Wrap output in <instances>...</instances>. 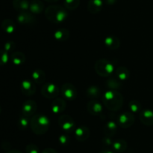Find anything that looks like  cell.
Instances as JSON below:
<instances>
[{"label":"cell","mask_w":153,"mask_h":153,"mask_svg":"<svg viewBox=\"0 0 153 153\" xmlns=\"http://www.w3.org/2000/svg\"><path fill=\"white\" fill-rule=\"evenodd\" d=\"M102 101L105 106L111 111H117L122 107L123 98L116 90H108L104 94Z\"/></svg>","instance_id":"6da1fadb"},{"label":"cell","mask_w":153,"mask_h":153,"mask_svg":"<svg viewBox=\"0 0 153 153\" xmlns=\"http://www.w3.org/2000/svg\"><path fill=\"white\" fill-rule=\"evenodd\" d=\"M30 126L32 131L36 134H44L49 127V118L43 114H35L30 120Z\"/></svg>","instance_id":"7a4b0ae2"},{"label":"cell","mask_w":153,"mask_h":153,"mask_svg":"<svg viewBox=\"0 0 153 153\" xmlns=\"http://www.w3.org/2000/svg\"><path fill=\"white\" fill-rule=\"evenodd\" d=\"M45 16L53 23H61L67 18L66 9L60 5H50L45 10Z\"/></svg>","instance_id":"3957f363"},{"label":"cell","mask_w":153,"mask_h":153,"mask_svg":"<svg viewBox=\"0 0 153 153\" xmlns=\"http://www.w3.org/2000/svg\"><path fill=\"white\" fill-rule=\"evenodd\" d=\"M114 68L113 64L108 60L101 58L97 60L95 64V70L97 74L101 76H110L113 73Z\"/></svg>","instance_id":"277c9868"},{"label":"cell","mask_w":153,"mask_h":153,"mask_svg":"<svg viewBox=\"0 0 153 153\" xmlns=\"http://www.w3.org/2000/svg\"><path fill=\"white\" fill-rule=\"evenodd\" d=\"M41 94L43 97L49 99L55 98L59 94L60 89L55 84L52 82H46L42 86Z\"/></svg>","instance_id":"5b68a950"},{"label":"cell","mask_w":153,"mask_h":153,"mask_svg":"<svg viewBox=\"0 0 153 153\" xmlns=\"http://www.w3.org/2000/svg\"><path fill=\"white\" fill-rule=\"evenodd\" d=\"M61 94L67 100H73L77 97V90L72 83H64L61 88Z\"/></svg>","instance_id":"8992f818"},{"label":"cell","mask_w":153,"mask_h":153,"mask_svg":"<svg viewBox=\"0 0 153 153\" xmlns=\"http://www.w3.org/2000/svg\"><path fill=\"white\" fill-rule=\"evenodd\" d=\"M134 116L131 112H125L120 114L117 118V122L119 126L123 128H129L134 124Z\"/></svg>","instance_id":"52a82bcc"},{"label":"cell","mask_w":153,"mask_h":153,"mask_svg":"<svg viewBox=\"0 0 153 153\" xmlns=\"http://www.w3.org/2000/svg\"><path fill=\"white\" fill-rule=\"evenodd\" d=\"M58 124L64 131L70 132L74 130L75 122L71 116L68 115H62L59 117Z\"/></svg>","instance_id":"ba28073f"},{"label":"cell","mask_w":153,"mask_h":153,"mask_svg":"<svg viewBox=\"0 0 153 153\" xmlns=\"http://www.w3.org/2000/svg\"><path fill=\"white\" fill-rule=\"evenodd\" d=\"M37 111V104L32 100H28L25 101L22 106V115L26 117H31L35 114Z\"/></svg>","instance_id":"9c48e42d"},{"label":"cell","mask_w":153,"mask_h":153,"mask_svg":"<svg viewBox=\"0 0 153 153\" xmlns=\"http://www.w3.org/2000/svg\"><path fill=\"white\" fill-rule=\"evenodd\" d=\"M21 91L25 95L31 96L35 93L36 86L34 81L29 80H25L21 83Z\"/></svg>","instance_id":"30bf717a"},{"label":"cell","mask_w":153,"mask_h":153,"mask_svg":"<svg viewBox=\"0 0 153 153\" xmlns=\"http://www.w3.org/2000/svg\"><path fill=\"white\" fill-rule=\"evenodd\" d=\"M18 22L20 24H34L36 22V18L31 13L28 11H21L16 17Z\"/></svg>","instance_id":"8fae6325"},{"label":"cell","mask_w":153,"mask_h":153,"mask_svg":"<svg viewBox=\"0 0 153 153\" xmlns=\"http://www.w3.org/2000/svg\"><path fill=\"white\" fill-rule=\"evenodd\" d=\"M140 120L144 125H153V111L149 109H145L140 111Z\"/></svg>","instance_id":"7c38bea8"},{"label":"cell","mask_w":153,"mask_h":153,"mask_svg":"<svg viewBox=\"0 0 153 153\" xmlns=\"http://www.w3.org/2000/svg\"><path fill=\"white\" fill-rule=\"evenodd\" d=\"M90 136V130L85 125H80L75 130V136L76 140L83 142L88 139Z\"/></svg>","instance_id":"4fadbf2b"},{"label":"cell","mask_w":153,"mask_h":153,"mask_svg":"<svg viewBox=\"0 0 153 153\" xmlns=\"http://www.w3.org/2000/svg\"><path fill=\"white\" fill-rule=\"evenodd\" d=\"M88 110L91 114L94 116H98L101 114L102 111V106L101 104L96 100H92L88 103Z\"/></svg>","instance_id":"5bb4252c"},{"label":"cell","mask_w":153,"mask_h":153,"mask_svg":"<svg viewBox=\"0 0 153 153\" xmlns=\"http://www.w3.org/2000/svg\"><path fill=\"white\" fill-rule=\"evenodd\" d=\"M102 0H89L88 4V10L91 14H97L102 10L103 5Z\"/></svg>","instance_id":"9a60e30c"},{"label":"cell","mask_w":153,"mask_h":153,"mask_svg":"<svg viewBox=\"0 0 153 153\" xmlns=\"http://www.w3.org/2000/svg\"><path fill=\"white\" fill-rule=\"evenodd\" d=\"M66 102L62 98H57L52 103V110L55 113H61L66 108Z\"/></svg>","instance_id":"2e32d148"},{"label":"cell","mask_w":153,"mask_h":153,"mask_svg":"<svg viewBox=\"0 0 153 153\" xmlns=\"http://www.w3.org/2000/svg\"><path fill=\"white\" fill-rule=\"evenodd\" d=\"M105 44L106 47L111 50H116L119 48L120 45V40L114 35H109L105 39Z\"/></svg>","instance_id":"e0dca14e"},{"label":"cell","mask_w":153,"mask_h":153,"mask_svg":"<svg viewBox=\"0 0 153 153\" xmlns=\"http://www.w3.org/2000/svg\"><path fill=\"white\" fill-rule=\"evenodd\" d=\"M44 9V4L40 0H32L30 2L29 10L31 13L38 14H40Z\"/></svg>","instance_id":"ac0fdd59"},{"label":"cell","mask_w":153,"mask_h":153,"mask_svg":"<svg viewBox=\"0 0 153 153\" xmlns=\"http://www.w3.org/2000/svg\"><path fill=\"white\" fill-rule=\"evenodd\" d=\"M30 2L28 0H13V6L19 11H27L29 10Z\"/></svg>","instance_id":"d6986e66"},{"label":"cell","mask_w":153,"mask_h":153,"mask_svg":"<svg viewBox=\"0 0 153 153\" xmlns=\"http://www.w3.org/2000/svg\"><path fill=\"white\" fill-rule=\"evenodd\" d=\"M10 60L15 65H21L25 61V56L22 52H13L10 55Z\"/></svg>","instance_id":"ffe728a7"},{"label":"cell","mask_w":153,"mask_h":153,"mask_svg":"<svg viewBox=\"0 0 153 153\" xmlns=\"http://www.w3.org/2000/svg\"><path fill=\"white\" fill-rule=\"evenodd\" d=\"M31 77H32V81H34V83L42 84L44 82L45 80H46V74L43 70L37 69L33 71Z\"/></svg>","instance_id":"44dd1931"},{"label":"cell","mask_w":153,"mask_h":153,"mask_svg":"<svg viewBox=\"0 0 153 153\" xmlns=\"http://www.w3.org/2000/svg\"><path fill=\"white\" fill-rule=\"evenodd\" d=\"M1 28L7 34H12L14 32L15 28H16V26L13 22V20L10 19H5L2 21L1 22Z\"/></svg>","instance_id":"7402d4cb"},{"label":"cell","mask_w":153,"mask_h":153,"mask_svg":"<svg viewBox=\"0 0 153 153\" xmlns=\"http://www.w3.org/2000/svg\"><path fill=\"white\" fill-rule=\"evenodd\" d=\"M117 125L116 123L113 121H109L105 124L104 127V133L106 136H112L114 135V134L117 132Z\"/></svg>","instance_id":"603a6c76"},{"label":"cell","mask_w":153,"mask_h":153,"mask_svg":"<svg viewBox=\"0 0 153 153\" xmlns=\"http://www.w3.org/2000/svg\"><path fill=\"white\" fill-rule=\"evenodd\" d=\"M70 33L67 28H61L55 31V34H54V37L58 41H65L68 39Z\"/></svg>","instance_id":"cb8c5ba5"},{"label":"cell","mask_w":153,"mask_h":153,"mask_svg":"<svg viewBox=\"0 0 153 153\" xmlns=\"http://www.w3.org/2000/svg\"><path fill=\"white\" fill-rule=\"evenodd\" d=\"M112 148L116 152H123L127 148V142L123 140H117L113 142Z\"/></svg>","instance_id":"d4e9b609"},{"label":"cell","mask_w":153,"mask_h":153,"mask_svg":"<svg viewBox=\"0 0 153 153\" xmlns=\"http://www.w3.org/2000/svg\"><path fill=\"white\" fill-rule=\"evenodd\" d=\"M116 76H117L120 80H126L129 77L130 72L127 68L124 67V66H120V67L117 68V69L116 70Z\"/></svg>","instance_id":"484cf974"},{"label":"cell","mask_w":153,"mask_h":153,"mask_svg":"<svg viewBox=\"0 0 153 153\" xmlns=\"http://www.w3.org/2000/svg\"><path fill=\"white\" fill-rule=\"evenodd\" d=\"M29 124L30 121L28 117H26L25 116L22 115V116L19 117V119H18L17 126L19 129H21V130H25V129H26Z\"/></svg>","instance_id":"4316f807"},{"label":"cell","mask_w":153,"mask_h":153,"mask_svg":"<svg viewBox=\"0 0 153 153\" xmlns=\"http://www.w3.org/2000/svg\"><path fill=\"white\" fill-rule=\"evenodd\" d=\"M80 4V0H64V6L70 10H75Z\"/></svg>","instance_id":"83f0119b"},{"label":"cell","mask_w":153,"mask_h":153,"mask_svg":"<svg viewBox=\"0 0 153 153\" xmlns=\"http://www.w3.org/2000/svg\"><path fill=\"white\" fill-rule=\"evenodd\" d=\"M87 94L92 98H97L100 96V89L97 86L89 87L87 90Z\"/></svg>","instance_id":"f1b7e54d"},{"label":"cell","mask_w":153,"mask_h":153,"mask_svg":"<svg viewBox=\"0 0 153 153\" xmlns=\"http://www.w3.org/2000/svg\"><path fill=\"white\" fill-rule=\"evenodd\" d=\"M128 105H129L130 110L132 112H138L140 110V109H141V104H140V103L138 100H131L129 104H128Z\"/></svg>","instance_id":"f546056e"},{"label":"cell","mask_w":153,"mask_h":153,"mask_svg":"<svg viewBox=\"0 0 153 153\" xmlns=\"http://www.w3.org/2000/svg\"><path fill=\"white\" fill-rule=\"evenodd\" d=\"M106 84H107L108 86L110 88L111 90L118 89L119 88H120V86H121V83L120 81L117 80L115 79H112V78L109 79L107 81V83Z\"/></svg>","instance_id":"4dcf8cb0"},{"label":"cell","mask_w":153,"mask_h":153,"mask_svg":"<svg viewBox=\"0 0 153 153\" xmlns=\"http://www.w3.org/2000/svg\"><path fill=\"white\" fill-rule=\"evenodd\" d=\"M9 55L8 52L4 50H0V66L4 65L8 62Z\"/></svg>","instance_id":"1f68e13d"},{"label":"cell","mask_w":153,"mask_h":153,"mask_svg":"<svg viewBox=\"0 0 153 153\" xmlns=\"http://www.w3.org/2000/svg\"><path fill=\"white\" fill-rule=\"evenodd\" d=\"M25 151H26V153H40L38 147L35 144L33 143L28 144L25 148Z\"/></svg>","instance_id":"d6a6232c"},{"label":"cell","mask_w":153,"mask_h":153,"mask_svg":"<svg viewBox=\"0 0 153 153\" xmlns=\"http://www.w3.org/2000/svg\"><path fill=\"white\" fill-rule=\"evenodd\" d=\"M15 47H16V44H15L14 42L8 41L7 42V43L4 44L3 50H5L6 52H12V51L15 49Z\"/></svg>","instance_id":"836d02e7"},{"label":"cell","mask_w":153,"mask_h":153,"mask_svg":"<svg viewBox=\"0 0 153 153\" xmlns=\"http://www.w3.org/2000/svg\"><path fill=\"white\" fill-rule=\"evenodd\" d=\"M59 141L63 145H67V144H68L69 141H70V138H69V136H67V135L62 134L60 136Z\"/></svg>","instance_id":"e575fe53"},{"label":"cell","mask_w":153,"mask_h":153,"mask_svg":"<svg viewBox=\"0 0 153 153\" xmlns=\"http://www.w3.org/2000/svg\"><path fill=\"white\" fill-rule=\"evenodd\" d=\"M113 141L111 140L110 136H105L102 140V144L104 145V146H112V144H113Z\"/></svg>","instance_id":"d590c367"},{"label":"cell","mask_w":153,"mask_h":153,"mask_svg":"<svg viewBox=\"0 0 153 153\" xmlns=\"http://www.w3.org/2000/svg\"><path fill=\"white\" fill-rule=\"evenodd\" d=\"M41 153H58L55 149L52 148H46L44 150H43Z\"/></svg>","instance_id":"8d00e7d4"},{"label":"cell","mask_w":153,"mask_h":153,"mask_svg":"<svg viewBox=\"0 0 153 153\" xmlns=\"http://www.w3.org/2000/svg\"><path fill=\"white\" fill-rule=\"evenodd\" d=\"M103 2L105 3V4H109V5H112V4H114L117 2V0H102Z\"/></svg>","instance_id":"74e56055"},{"label":"cell","mask_w":153,"mask_h":153,"mask_svg":"<svg viewBox=\"0 0 153 153\" xmlns=\"http://www.w3.org/2000/svg\"><path fill=\"white\" fill-rule=\"evenodd\" d=\"M99 153H114V152L112 151H111V150L105 149V150H102V151H101L100 152H99Z\"/></svg>","instance_id":"f35d334b"},{"label":"cell","mask_w":153,"mask_h":153,"mask_svg":"<svg viewBox=\"0 0 153 153\" xmlns=\"http://www.w3.org/2000/svg\"><path fill=\"white\" fill-rule=\"evenodd\" d=\"M6 153H22V152H21L20 151H18V150H10V151H8Z\"/></svg>","instance_id":"ab89813d"},{"label":"cell","mask_w":153,"mask_h":153,"mask_svg":"<svg viewBox=\"0 0 153 153\" xmlns=\"http://www.w3.org/2000/svg\"><path fill=\"white\" fill-rule=\"evenodd\" d=\"M44 1L47 2H49V3H53V2H58V0H44Z\"/></svg>","instance_id":"60d3db41"},{"label":"cell","mask_w":153,"mask_h":153,"mask_svg":"<svg viewBox=\"0 0 153 153\" xmlns=\"http://www.w3.org/2000/svg\"><path fill=\"white\" fill-rule=\"evenodd\" d=\"M1 106H0V113H1Z\"/></svg>","instance_id":"b9f144b4"}]
</instances>
